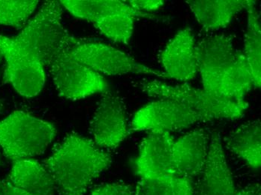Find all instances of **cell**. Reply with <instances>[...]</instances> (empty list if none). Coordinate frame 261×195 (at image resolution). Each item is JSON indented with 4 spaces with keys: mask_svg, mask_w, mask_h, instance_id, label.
Listing matches in <instances>:
<instances>
[{
    "mask_svg": "<svg viewBox=\"0 0 261 195\" xmlns=\"http://www.w3.org/2000/svg\"><path fill=\"white\" fill-rule=\"evenodd\" d=\"M198 48L203 90L216 97L245 101L254 83L244 53L236 48L233 38L213 35L199 43Z\"/></svg>",
    "mask_w": 261,
    "mask_h": 195,
    "instance_id": "1",
    "label": "cell"
},
{
    "mask_svg": "<svg viewBox=\"0 0 261 195\" xmlns=\"http://www.w3.org/2000/svg\"><path fill=\"white\" fill-rule=\"evenodd\" d=\"M112 164V158L92 140L69 134L44 161L61 195H84Z\"/></svg>",
    "mask_w": 261,
    "mask_h": 195,
    "instance_id": "2",
    "label": "cell"
},
{
    "mask_svg": "<svg viewBox=\"0 0 261 195\" xmlns=\"http://www.w3.org/2000/svg\"><path fill=\"white\" fill-rule=\"evenodd\" d=\"M63 7L60 2L47 1L38 13L14 36L16 42L30 50L45 69L69 51L81 39L68 33L62 22Z\"/></svg>",
    "mask_w": 261,
    "mask_h": 195,
    "instance_id": "3",
    "label": "cell"
},
{
    "mask_svg": "<svg viewBox=\"0 0 261 195\" xmlns=\"http://www.w3.org/2000/svg\"><path fill=\"white\" fill-rule=\"evenodd\" d=\"M63 9L77 18L91 23L109 39L128 44L138 18H151L152 14L132 8L127 2L117 0H63Z\"/></svg>",
    "mask_w": 261,
    "mask_h": 195,
    "instance_id": "4",
    "label": "cell"
},
{
    "mask_svg": "<svg viewBox=\"0 0 261 195\" xmlns=\"http://www.w3.org/2000/svg\"><path fill=\"white\" fill-rule=\"evenodd\" d=\"M142 91L155 99H170L182 103L197 113L203 122L236 120L241 118L248 107L245 101H234L216 97L203 89L189 84L170 85L160 80H148L141 83Z\"/></svg>",
    "mask_w": 261,
    "mask_h": 195,
    "instance_id": "5",
    "label": "cell"
},
{
    "mask_svg": "<svg viewBox=\"0 0 261 195\" xmlns=\"http://www.w3.org/2000/svg\"><path fill=\"white\" fill-rule=\"evenodd\" d=\"M57 135L52 123L17 110L0 121V147L12 161L41 155Z\"/></svg>",
    "mask_w": 261,
    "mask_h": 195,
    "instance_id": "6",
    "label": "cell"
},
{
    "mask_svg": "<svg viewBox=\"0 0 261 195\" xmlns=\"http://www.w3.org/2000/svg\"><path fill=\"white\" fill-rule=\"evenodd\" d=\"M68 55L72 60L100 74H149L168 79L163 71L145 66L122 50L105 43L81 39L68 51Z\"/></svg>",
    "mask_w": 261,
    "mask_h": 195,
    "instance_id": "7",
    "label": "cell"
},
{
    "mask_svg": "<svg viewBox=\"0 0 261 195\" xmlns=\"http://www.w3.org/2000/svg\"><path fill=\"white\" fill-rule=\"evenodd\" d=\"M0 55L6 63L3 81L23 97L38 96L46 80L45 68L41 62L14 37L0 36Z\"/></svg>",
    "mask_w": 261,
    "mask_h": 195,
    "instance_id": "8",
    "label": "cell"
},
{
    "mask_svg": "<svg viewBox=\"0 0 261 195\" xmlns=\"http://www.w3.org/2000/svg\"><path fill=\"white\" fill-rule=\"evenodd\" d=\"M59 96L65 99H83L109 90L101 74L72 60L68 51L57 58L49 67Z\"/></svg>",
    "mask_w": 261,
    "mask_h": 195,
    "instance_id": "9",
    "label": "cell"
},
{
    "mask_svg": "<svg viewBox=\"0 0 261 195\" xmlns=\"http://www.w3.org/2000/svg\"><path fill=\"white\" fill-rule=\"evenodd\" d=\"M204 123L200 115L182 103L156 99L140 109L129 124V131H181Z\"/></svg>",
    "mask_w": 261,
    "mask_h": 195,
    "instance_id": "10",
    "label": "cell"
},
{
    "mask_svg": "<svg viewBox=\"0 0 261 195\" xmlns=\"http://www.w3.org/2000/svg\"><path fill=\"white\" fill-rule=\"evenodd\" d=\"M92 141L103 150H114L129 134L126 110L122 98L114 92L101 94L90 124Z\"/></svg>",
    "mask_w": 261,
    "mask_h": 195,
    "instance_id": "11",
    "label": "cell"
},
{
    "mask_svg": "<svg viewBox=\"0 0 261 195\" xmlns=\"http://www.w3.org/2000/svg\"><path fill=\"white\" fill-rule=\"evenodd\" d=\"M168 78L180 82L193 80L199 73L198 44L192 29L179 30L167 44L160 57Z\"/></svg>",
    "mask_w": 261,
    "mask_h": 195,
    "instance_id": "12",
    "label": "cell"
},
{
    "mask_svg": "<svg viewBox=\"0 0 261 195\" xmlns=\"http://www.w3.org/2000/svg\"><path fill=\"white\" fill-rule=\"evenodd\" d=\"M174 140L169 131H149L141 142L135 161V173L140 179L176 176L173 163Z\"/></svg>",
    "mask_w": 261,
    "mask_h": 195,
    "instance_id": "13",
    "label": "cell"
},
{
    "mask_svg": "<svg viewBox=\"0 0 261 195\" xmlns=\"http://www.w3.org/2000/svg\"><path fill=\"white\" fill-rule=\"evenodd\" d=\"M199 177L195 195H234L238 190L217 131L211 133L207 156Z\"/></svg>",
    "mask_w": 261,
    "mask_h": 195,
    "instance_id": "14",
    "label": "cell"
},
{
    "mask_svg": "<svg viewBox=\"0 0 261 195\" xmlns=\"http://www.w3.org/2000/svg\"><path fill=\"white\" fill-rule=\"evenodd\" d=\"M209 143V134L201 129L189 131L175 138L173 147L175 175L194 182L203 171Z\"/></svg>",
    "mask_w": 261,
    "mask_h": 195,
    "instance_id": "15",
    "label": "cell"
},
{
    "mask_svg": "<svg viewBox=\"0 0 261 195\" xmlns=\"http://www.w3.org/2000/svg\"><path fill=\"white\" fill-rule=\"evenodd\" d=\"M186 3L202 27L217 31L227 27L246 9L247 0H187Z\"/></svg>",
    "mask_w": 261,
    "mask_h": 195,
    "instance_id": "16",
    "label": "cell"
},
{
    "mask_svg": "<svg viewBox=\"0 0 261 195\" xmlns=\"http://www.w3.org/2000/svg\"><path fill=\"white\" fill-rule=\"evenodd\" d=\"M8 181L33 195H54L55 182L47 168L32 158L14 161Z\"/></svg>",
    "mask_w": 261,
    "mask_h": 195,
    "instance_id": "17",
    "label": "cell"
},
{
    "mask_svg": "<svg viewBox=\"0 0 261 195\" xmlns=\"http://www.w3.org/2000/svg\"><path fill=\"white\" fill-rule=\"evenodd\" d=\"M229 151L237 155L254 171L261 167V123L247 122L233 129L224 139Z\"/></svg>",
    "mask_w": 261,
    "mask_h": 195,
    "instance_id": "18",
    "label": "cell"
},
{
    "mask_svg": "<svg viewBox=\"0 0 261 195\" xmlns=\"http://www.w3.org/2000/svg\"><path fill=\"white\" fill-rule=\"evenodd\" d=\"M247 27L244 39L243 53L251 76L254 88L261 87V22L260 12L255 1L247 0Z\"/></svg>",
    "mask_w": 261,
    "mask_h": 195,
    "instance_id": "19",
    "label": "cell"
},
{
    "mask_svg": "<svg viewBox=\"0 0 261 195\" xmlns=\"http://www.w3.org/2000/svg\"><path fill=\"white\" fill-rule=\"evenodd\" d=\"M193 183L176 176L140 179L135 195H195Z\"/></svg>",
    "mask_w": 261,
    "mask_h": 195,
    "instance_id": "20",
    "label": "cell"
},
{
    "mask_svg": "<svg viewBox=\"0 0 261 195\" xmlns=\"http://www.w3.org/2000/svg\"><path fill=\"white\" fill-rule=\"evenodd\" d=\"M39 3L36 0H0V25L24 27Z\"/></svg>",
    "mask_w": 261,
    "mask_h": 195,
    "instance_id": "21",
    "label": "cell"
},
{
    "mask_svg": "<svg viewBox=\"0 0 261 195\" xmlns=\"http://www.w3.org/2000/svg\"><path fill=\"white\" fill-rule=\"evenodd\" d=\"M91 195H135V189L125 182H111L100 185Z\"/></svg>",
    "mask_w": 261,
    "mask_h": 195,
    "instance_id": "22",
    "label": "cell"
},
{
    "mask_svg": "<svg viewBox=\"0 0 261 195\" xmlns=\"http://www.w3.org/2000/svg\"><path fill=\"white\" fill-rule=\"evenodd\" d=\"M127 3L136 10L151 14L163 7L165 2L162 0H130Z\"/></svg>",
    "mask_w": 261,
    "mask_h": 195,
    "instance_id": "23",
    "label": "cell"
},
{
    "mask_svg": "<svg viewBox=\"0 0 261 195\" xmlns=\"http://www.w3.org/2000/svg\"><path fill=\"white\" fill-rule=\"evenodd\" d=\"M0 195H33L12 185L8 180H0Z\"/></svg>",
    "mask_w": 261,
    "mask_h": 195,
    "instance_id": "24",
    "label": "cell"
},
{
    "mask_svg": "<svg viewBox=\"0 0 261 195\" xmlns=\"http://www.w3.org/2000/svg\"><path fill=\"white\" fill-rule=\"evenodd\" d=\"M234 195H261L260 184H251L242 189L237 190Z\"/></svg>",
    "mask_w": 261,
    "mask_h": 195,
    "instance_id": "25",
    "label": "cell"
},
{
    "mask_svg": "<svg viewBox=\"0 0 261 195\" xmlns=\"http://www.w3.org/2000/svg\"><path fill=\"white\" fill-rule=\"evenodd\" d=\"M3 108H4V105H3V103H2V101H0V113L2 112V110H3Z\"/></svg>",
    "mask_w": 261,
    "mask_h": 195,
    "instance_id": "26",
    "label": "cell"
},
{
    "mask_svg": "<svg viewBox=\"0 0 261 195\" xmlns=\"http://www.w3.org/2000/svg\"><path fill=\"white\" fill-rule=\"evenodd\" d=\"M2 58H3V57H1V55H0V62H1Z\"/></svg>",
    "mask_w": 261,
    "mask_h": 195,
    "instance_id": "27",
    "label": "cell"
}]
</instances>
